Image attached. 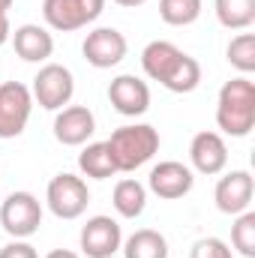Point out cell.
Listing matches in <instances>:
<instances>
[{"mask_svg": "<svg viewBox=\"0 0 255 258\" xmlns=\"http://www.w3.org/2000/svg\"><path fill=\"white\" fill-rule=\"evenodd\" d=\"M0 258H39V252L27 240H12L0 249Z\"/></svg>", "mask_w": 255, "mask_h": 258, "instance_id": "d4e9b609", "label": "cell"}, {"mask_svg": "<svg viewBox=\"0 0 255 258\" xmlns=\"http://www.w3.org/2000/svg\"><path fill=\"white\" fill-rule=\"evenodd\" d=\"M201 0H159V18L171 27H186L198 21Z\"/></svg>", "mask_w": 255, "mask_h": 258, "instance_id": "44dd1931", "label": "cell"}, {"mask_svg": "<svg viewBox=\"0 0 255 258\" xmlns=\"http://www.w3.org/2000/svg\"><path fill=\"white\" fill-rule=\"evenodd\" d=\"M129 51L126 36L117 30V27H96L84 36V45H81V54L84 60L96 69H111L117 66Z\"/></svg>", "mask_w": 255, "mask_h": 258, "instance_id": "30bf717a", "label": "cell"}, {"mask_svg": "<svg viewBox=\"0 0 255 258\" xmlns=\"http://www.w3.org/2000/svg\"><path fill=\"white\" fill-rule=\"evenodd\" d=\"M9 6H12V0H0V12H6Z\"/></svg>", "mask_w": 255, "mask_h": 258, "instance_id": "f1b7e54d", "label": "cell"}, {"mask_svg": "<svg viewBox=\"0 0 255 258\" xmlns=\"http://www.w3.org/2000/svg\"><path fill=\"white\" fill-rule=\"evenodd\" d=\"M33 111V93L21 81H3L0 84V138L21 135Z\"/></svg>", "mask_w": 255, "mask_h": 258, "instance_id": "ba28073f", "label": "cell"}, {"mask_svg": "<svg viewBox=\"0 0 255 258\" xmlns=\"http://www.w3.org/2000/svg\"><path fill=\"white\" fill-rule=\"evenodd\" d=\"M108 99L114 105L117 114L123 117H141L150 108V87L147 81H141L138 75H117L108 84Z\"/></svg>", "mask_w": 255, "mask_h": 258, "instance_id": "4fadbf2b", "label": "cell"}, {"mask_svg": "<svg viewBox=\"0 0 255 258\" xmlns=\"http://www.w3.org/2000/svg\"><path fill=\"white\" fill-rule=\"evenodd\" d=\"M189 162H192V171H198L204 177L222 174L225 165H228V144H225V138L219 132H213V129L195 132L189 141Z\"/></svg>", "mask_w": 255, "mask_h": 258, "instance_id": "8fae6325", "label": "cell"}, {"mask_svg": "<svg viewBox=\"0 0 255 258\" xmlns=\"http://www.w3.org/2000/svg\"><path fill=\"white\" fill-rule=\"evenodd\" d=\"M78 243H81V252L87 258H111L114 252H120V246H123L120 222L111 219V216H105V213L90 216L81 225Z\"/></svg>", "mask_w": 255, "mask_h": 258, "instance_id": "9c48e42d", "label": "cell"}, {"mask_svg": "<svg viewBox=\"0 0 255 258\" xmlns=\"http://www.w3.org/2000/svg\"><path fill=\"white\" fill-rule=\"evenodd\" d=\"M0 225L12 240H27L42 225V204L33 192H12L0 204Z\"/></svg>", "mask_w": 255, "mask_h": 258, "instance_id": "277c9868", "label": "cell"}, {"mask_svg": "<svg viewBox=\"0 0 255 258\" xmlns=\"http://www.w3.org/2000/svg\"><path fill=\"white\" fill-rule=\"evenodd\" d=\"M228 63L234 66L240 75L255 72V33H237L228 42Z\"/></svg>", "mask_w": 255, "mask_h": 258, "instance_id": "7402d4cb", "label": "cell"}, {"mask_svg": "<svg viewBox=\"0 0 255 258\" xmlns=\"http://www.w3.org/2000/svg\"><path fill=\"white\" fill-rule=\"evenodd\" d=\"M9 36H12L9 18H6V12H0V45H6V42H9Z\"/></svg>", "mask_w": 255, "mask_h": 258, "instance_id": "484cf974", "label": "cell"}, {"mask_svg": "<svg viewBox=\"0 0 255 258\" xmlns=\"http://www.w3.org/2000/svg\"><path fill=\"white\" fill-rule=\"evenodd\" d=\"M33 99L45 108V111H60L72 102L75 93V78L63 63H45L33 75V87H30Z\"/></svg>", "mask_w": 255, "mask_h": 258, "instance_id": "8992f818", "label": "cell"}, {"mask_svg": "<svg viewBox=\"0 0 255 258\" xmlns=\"http://www.w3.org/2000/svg\"><path fill=\"white\" fill-rule=\"evenodd\" d=\"M216 126L231 138H243L255 126V84L249 75H237L222 84L216 99Z\"/></svg>", "mask_w": 255, "mask_h": 258, "instance_id": "7a4b0ae2", "label": "cell"}, {"mask_svg": "<svg viewBox=\"0 0 255 258\" xmlns=\"http://www.w3.org/2000/svg\"><path fill=\"white\" fill-rule=\"evenodd\" d=\"M114 210L123 216V219H135L144 213L147 207V186H141L135 177H123L117 186H114V198H111Z\"/></svg>", "mask_w": 255, "mask_h": 258, "instance_id": "d6986e66", "label": "cell"}, {"mask_svg": "<svg viewBox=\"0 0 255 258\" xmlns=\"http://www.w3.org/2000/svg\"><path fill=\"white\" fill-rule=\"evenodd\" d=\"M45 258H81V255H75V252H69V249H51Z\"/></svg>", "mask_w": 255, "mask_h": 258, "instance_id": "4316f807", "label": "cell"}, {"mask_svg": "<svg viewBox=\"0 0 255 258\" xmlns=\"http://www.w3.org/2000/svg\"><path fill=\"white\" fill-rule=\"evenodd\" d=\"M192 183H195V174H192L189 165L183 162H159L150 168V177H147V189L165 201H174V198H183L192 192Z\"/></svg>", "mask_w": 255, "mask_h": 258, "instance_id": "7c38bea8", "label": "cell"}, {"mask_svg": "<svg viewBox=\"0 0 255 258\" xmlns=\"http://www.w3.org/2000/svg\"><path fill=\"white\" fill-rule=\"evenodd\" d=\"M45 201H48V210L57 219H78L90 204V189L78 174L63 171V174L51 177V183L45 189Z\"/></svg>", "mask_w": 255, "mask_h": 258, "instance_id": "52a82bcc", "label": "cell"}, {"mask_svg": "<svg viewBox=\"0 0 255 258\" xmlns=\"http://www.w3.org/2000/svg\"><path fill=\"white\" fill-rule=\"evenodd\" d=\"M12 45H15V54L21 60H27V63H45L54 54V36L45 27H39V24H21V27H15Z\"/></svg>", "mask_w": 255, "mask_h": 258, "instance_id": "2e32d148", "label": "cell"}, {"mask_svg": "<svg viewBox=\"0 0 255 258\" xmlns=\"http://www.w3.org/2000/svg\"><path fill=\"white\" fill-rule=\"evenodd\" d=\"M111 159H114V168L117 171H135L141 168L144 162H150L159 150V132L150 126V123H132V126H120L111 132V138L105 141Z\"/></svg>", "mask_w": 255, "mask_h": 258, "instance_id": "3957f363", "label": "cell"}, {"mask_svg": "<svg viewBox=\"0 0 255 258\" xmlns=\"http://www.w3.org/2000/svg\"><path fill=\"white\" fill-rule=\"evenodd\" d=\"M231 246L243 258H255V213L252 210L237 213V219L231 225Z\"/></svg>", "mask_w": 255, "mask_h": 258, "instance_id": "603a6c76", "label": "cell"}, {"mask_svg": "<svg viewBox=\"0 0 255 258\" xmlns=\"http://www.w3.org/2000/svg\"><path fill=\"white\" fill-rule=\"evenodd\" d=\"M105 9V0H45L42 3V18L51 30L72 33L87 24H93Z\"/></svg>", "mask_w": 255, "mask_h": 258, "instance_id": "5b68a950", "label": "cell"}, {"mask_svg": "<svg viewBox=\"0 0 255 258\" xmlns=\"http://www.w3.org/2000/svg\"><path fill=\"white\" fill-rule=\"evenodd\" d=\"M216 18L228 30H246L255 21V0H213Z\"/></svg>", "mask_w": 255, "mask_h": 258, "instance_id": "ffe728a7", "label": "cell"}, {"mask_svg": "<svg viewBox=\"0 0 255 258\" xmlns=\"http://www.w3.org/2000/svg\"><path fill=\"white\" fill-rule=\"evenodd\" d=\"M255 195V180L249 171H228L225 177H219L213 198H216V207L228 216H237L243 210H249Z\"/></svg>", "mask_w": 255, "mask_h": 258, "instance_id": "5bb4252c", "label": "cell"}, {"mask_svg": "<svg viewBox=\"0 0 255 258\" xmlns=\"http://www.w3.org/2000/svg\"><path fill=\"white\" fill-rule=\"evenodd\" d=\"M117 6H123V9H135V6H141V3H147V0H114Z\"/></svg>", "mask_w": 255, "mask_h": 258, "instance_id": "83f0119b", "label": "cell"}, {"mask_svg": "<svg viewBox=\"0 0 255 258\" xmlns=\"http://www.w3.org/2000/svg\"><path fill=\"white\" fill-rule=\"evenodd\" d=\"M123 258H168V240L153 228H138L123 240Z\"/></svg>", "mask_w": 255, "mask_h": 258, "instance_id": "e0dca14e", "label": "cell"}, {"mask_svg": "<svg viewBox=\"0 0 255 258\" xmlns=\"http://www.w3.org/2000/svg\"><path fill=\"white\" fill-rule=\"evenodd\" d=\"M189 258H234L231 246L219 237H201L195 240L189 249Z\"/></svg>", "mask_w": 255, "mask_h": 258, "instance_id": "cb8c5ba5", "label": "cell"}, {"mask_svg": "<svg viewBox=\"0 0 255 258\" xmlns=\"http://www.w3.org/2000/svg\"><path fill=\"white\" fill-rule=\"evenodd\" d=\"M78 171H81L84 177H93V180H108V177L117 174L114 159H111L105 141H93V144H87V147L78 153Z\"/></svg>", "mask_w": 255, "mask_h": 258, "instance_id": "ac0fdd59", "label": "cell"}, {"mask_svg": "<svg viewBox=\"0 0 255 258\" xmlns=\"http://www.w3.org/2000/svg\"><path fill=\"white\" fill-rule=\"evenodd\" d=\"M96 132V117L87 105H66L54 117V138L66 147L84 144Z\"/></svg>", "mask_w": 255, "mask_h": 258, "instance_id": "9a60e30c", "label": "cell"}, {"mask_svg": "<svg viewBox=\"0 0 255 258\" xmlns=\"http://www.w3.org/2000/svg\"><path fill=\"white\" fill-rule=\"evenodd\" d=\"M141 69L150 81H159L171 93H192L201 81V66L183 48L165 39H153L141 51Z\"/></svg>", "mask_w": 255, "mask_h": 258, "instance_id": "6da1fadb", "label": "cell"}]
</instances>
